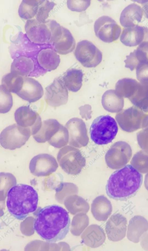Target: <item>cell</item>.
Here are the masks:
<instances>
[{"label":"cell","mask_w":148,"mask_h":251,"mask_svg":"<svg viewBox=\"0 0 148 251\" xmlns=\"http://www.w3.org/2000/svg\"><path fill=\"white\" fill-rule=\"evenodd\" d=\"M130 163L140 173L148 172V153L143 150L136 153L133 157Z\"/></svg>","instance_id":"cell-32"},{"label":"cell","mask_w":148,"mask_h":251,"mask_svg":"<svg viewBox=\"0 0 148 251\" xmlns=\"http://www.w3.org/2000/svg\"><path fill=\"white\" fill-rule=\"evenodd\" d=\"M129 99L135 106L145 113L148 112V83H139L135 92Z\"/></svg>","instance_id":"cell-25"},{"label":"cell","mask_w":148,"mask_h":251,"mask_svg":"<svg viewBox=\"0 0 148 251\" xmlns=\"http://www.w3.org/2000/svg\"><path fill=\"white\" fill-rule=\"evenodd\" d=\"M127 220L122 215L113 214L107 222L106 231L109 240L115 241L123 238L125 235Z\"/></svg>","instance_id":"cell-18"},{"label":"cell","mask_w":148,"mask_h":251,"mask_svg":"<svg viewBox=\"0 0 148 251\" xmlns=\"http://www.w3.org/2000/svg\"><path fill=\"white\" fill-rule=\"evenodd\" d=\"M145 34L144 27L138 25L126 27L123 31L120 40L125 45L129 47L135 46L142 42Z\"/></svg>","instance_id":"cell-21"},{"label":"cell","mask_w":148,"mask_h":251,"mask_svg":"<svg viewBox=\"0 0 148 251\" xmlns=\"http://www.w3.org/2000/svg\"><path fill=\"white\" fill-rule=\"evenodd\" d=\"M0 112L5 114L8 112L12 107V97L10 92L1 85L0 87Z\"/></svg>","instance_id":"cell-34"},{"label":"cell","mask_w":148,"mask_h":251,"mask_svg":"<svg viewBox=\"0 0 148 251\" xmlns=\"http://www.w3.org/2000/svg\"><path fill=\"white\" fill-rule=\"evenodd\" d=\"M144 3L143 7V10L146 17L148 18V1H146L145 3Z\"/></svg>","instance_id":"cell-39"},{"label":"cell","mask_w":148,"mask_h":251,"mask_svg":"<svg viewBox=\"0 0 148 251\" xmlns=\"http://www.w3.org/2000/svg\"><path fill=\"white\" fill-rule=\"evenodd\" d=\"M137 139L138 145L142 150L148 153V127L137 133Z\"/></svg>","instance_id":"cell-37"},{"label":"cell","mask_w":148,"mask_h":251,"mask_svg":"<svg viewBox=\"0 0 148 251\" xmlns=\"http://www.w3.org/2000/svg\"><path fill=\"white\" fill-rule=\"evenodd\" d=\"M55 158L48 154H40L33 157L29 164L31 173L37 177L49 175L55 172L58 167Z\"/></svg>","instance_id":"cell-12"},{"label":"cell","mask_w":148,"mask_h":251,"mask_svg":"<svg viewBox=\"0 0 148 251\" xmlns=\"http://www.w3.org/2000/svg\"><path fill=\"white\" fill-rule=\"evenodd\" d=\"M69 134V144L72 146L81 148L86 146L88 142L87 130L84 122L82 119L73 118L66 123Z\"/></svg>","instance_id":"cell-14"},{"label":"cell","mask_w":148,"mask_h":251,"mask_svg":"<svg viewBox=\"0 0 148 251\" xmlns=\"http://www.w3.org/2000/svg\"><path fill=\"white\" fill-rule=\"evenodd\" d=\"M38 196L32 186L25 184L15 185L9 190L6 206L10 213L20 220L25 219L37 209Z\"/></svg>","instance_id":"cell-3"},{"label":"cell","mask_w":148,"mask_h":251,"mask_svg":"<svg viewBox=\"0 0 148 251\" xmlns=\"http://www.w3.org/2000/svg\"><path fill=\"white\" fill-rule=\"evenodd\" d=\"M132 155V148L126 142L119 141L114 143L107 152L105 160L110 168L117 169L125 166Z\"/></svg>","instance_id":"cell-8"},{"label":"cell","mask_w":148,"mask_h":251,"mask_svg":"<svg viewBox=\"0 0 148 251\" xmlns=\"http://www.w3.org/2000/svg\"><path fill=\"white\" fill-rule=\"evenodd\" d=\"M90 0H68V8L72 11L81 12L86 10L89 6Z\"/></svg>","instance_id":"cell-35"},{"label":"cell","mask_w":148,"mask_h":251,"mask_svg":"<svg viewBox=\"0 0 148 251\" xmlns=\"http://www.w3.org/2000/svg\"><path fill=\"white\" fill-rule=\"evenodd\" d=\"M34 68L32 60L25 56H20L14 60L11 65V72L26 77L29 75Z\"/></svg>","instance_id":"cell-27"},{"label":"cell","mask_w":148,"mask_h":251,"mask_svg":"<svg viewBox=\"0 0 148 251\" xmlns=\"http://www.w3.org/2000/svg\"><path fill=\"white\" fill-rule=\"evenodd\" d=\"M55 5L52 1L41 0L36 16V19L40 22L45 23L49 16V13Z\"/></svg>","instance_id":"cell-33"},{"label":"cell","mask_w":148,"mask_h":251,"mask_svg":"<svg viewBox=\"0 0 148 251\" xmlns=\"http://www.w3.org/2000/svg\"><path fill=\"white\" fill-rule=\"evenodd\" d=\"M51 43H53L54 50L62 55L71 52L75 45V39L70 31L60 25L54 31Z\"/></svg>","instance_id":"cell-16"},{"label":"cell","mask_w":148,"mask_h":251,"mask_svg":"<svg viewBox=\"0 0 148 251\" xmlns=\"http://www.w3.org/2000/svg\"><path fill=\"white\" fill-rule=\"evenodd\" d=\"M146 114L134 106L118 112L115 119L122 130L132 132L143 129L144 120Z\"/></svg>","instance_id":"cell-7"},{"label":"cell","mask_w":148,"mask_h":251,"mask_svg":"<svg viewBox=\"0 0 148 251\" xmlns=\"http://www.w3.org/2000/svg\"><path fill=\"white\" fill-rule=\"evenodd\" d=\"M70 223L67 211L60 206L53 204L40 210L34 221V228L42 239L53 243L66 237Z\"/></svg>","instance_id":"cell-1"},{"label":"cell","mask_w":148,"mask_h":251,"mask_svg":"<svg viewBox=\"0 0 148 251\" xmlns=\"http://www.w3.org/2000/svg\"><path fill=\"white\" fill-rule=\"evenodd\" d=\"M69 141L67 129L61 124L53 136L48 141L51 145L56 148H60L66 145Z\"/></svg>","instance_id":"cell-31"},{"label":"cell","mask_w":148,"mask_h":251,"mask_svg":"<svg viewBox=\"0 0 148 251\" xmlns=\"http://www.w3.org/2000/svg\"><path fill=\"white\" fill-rule=\"evenodd\" d=\"M41 0H23L18 10V14L25 20L31 19L36 16Z\"/></svg>","instance_id":"cell-29"},{"label":"cell","mask_w":148,"mask_h":251,"mask_svg":"<svg viewBox=\"0 0 148 251\" xmlns=\"http://www.w3.org/2000/svg\"><path fill=\"white\" fill-rule=\"evenodd\" d=\"M137 79L141 83H148V62L140 63L136 68Z\"/></svg>","instance_id":"cell-36"},{"label":"cell","mask_w":148,"mask_h":251,"mask_svg":"<svg viewBox=\"0 0 148 251\" xmlns=\"http://www.w3.org/2000/svg\"><path fill=\"white\" fill-rule=\"evenodd\" d=\"M61 125L55 119H50L45 120L42 122L39 131L33 135V137L38 142H45L53 136Z\"/></svg>","instance_id":"cell-23"},{"label":"cell","mask_w":148,"mask_h":251,"mask_svg":"<svg viewBox=\"0 0 148 251\" xmlns=\"http://www.w3.org/2000/svg\"><path fill=\"white\" fill-rule=\"evenodd\" d=\"M142 174L132 165H127L114 172L106 186L108 195L113 199L123 200L134 195L143 182Z\"/></svg>","instance_id":"cell-2"},{"label":"cell","mask_w":148,"mask_h":251,"mask_svg":"<svg viewBox=\"0 0 148 251\" xmlns=\"http://www.w3.org/2000/svg\"><path fill=\"white\" fill-rule=\"evenodd\" d=\"M31 135L30 130L17 124H14L7 127L1 131L0 144L5 149L14 150L24 145Z\"/></svg>","instance_id":"cell-6"},{"label":"cell","mask_w":148,"mask_h":251,"mask_svg":"<svg viewBox=\"0 0 148 251\" xmlns=\"http://www.w3.org/2000/svg\"><path fill=\"white\" fill-rule=\"evenodd\" d=\"M94 30L96 36L101 40L110 43L118 38L121 29L114 20L108 16L104 15L95 21Z\"/></svg>","instance_id":"cell-10"},{"label":"cell","mask_w":148,"mask_h":251,"mask_svg":"<svg viewBox=\"0 0 148 251\" xmlns=\"http://www.w3.org/2000/svg\"><path fill=\"white\" fill-rule=\"evenodd\" d=\"M80 114L82 118L86 120L90 119L91 117V107L88 105H86L82 106L79 108Z\"/></svg>","instance_id":"cell-38"},{"label":"cell","mask_w":148,"mask_h":251,"mask_svg":"<svg viewBox=\"0 0 148 251\" xmlns=\"http://www.w3.org/2000/svg\"><path fill=\"white\" fill-rule=\"evenodd\" d=\"M118 127L115 119L109 115L97 117L93 121L90 128L92 140L98 145L111 142L115 137Z\"/></svg>","instance_id":"cell-4"},{"label":"cell","mask_w":148,"mask_h":251,"mask_svg":"<svg viewBox=\"0 0 148 251\" xmlns=\"http://www.w3.org/2000/svg\"><path fill=\"white\" fill-rule=\"evenodd\" d=\"M23 81V76L11 72L3 76L1 85L10 92L16 94L21 89Z\"/></svg>","instance_id":"cell-30"},{"label":"cell","mask_w":148,"mask_h":251,"mask_svg":"<svg viewBox=\"0 0 148 251\" xmlns=\"http://www.w3.org/2000/svg\"><path fill=\"white\" fill-rule=\"evenodd\" d=\"M112 207L110 201L104 196L97 197L91 205V212L94 217L99 221H105L110 215Z\"/></svg>","instance_id":"cell-20"},{"label":"cell","mask_w":148,"mask_h":251,"mask_svg":"<svg viewBox=\"0 0 148 251\" xmlns=\"http://www.w3.org/2000/svg\"><path fill=\"white\" fill-rule=\"evenodd\" d=\"M14 118L18 125L30 130L33 135L37 133L41 126L40 116L29 106H22L18 108L15 112Z\"/></svg>","instance_id":"cell-13"},{"label":"cell","mask_w":148,"mask_h":251,"mask_svg":"<svg viewBox=\"0 0 148 251\" xmlns=\"http://www.w3.org/2000/svg\"><path fill=\"white\" fill-rule=\"evenodd\" d=\"M139 83L134 79L123 78L116 83L115 90L121 96L129 98L135 92Z\"/></svg>","instance_id":"cell-28"},{"label":"cell","mask_w":148,"mask_h":251,"mask_svg":"<svg viewBox=\"0 0 148 251\" xmlns=\"http://www.w3.org/2000/svg\"><path fill=\"white\" fill-rule=\"evenodd\" d=\"M143 14V10L140 6L135 3L131 4L122 12L120 18V23L125 28L137 25L141 20Z\"/></svg>","instance_id":"cell-19"},{"label":"cell","mask_w":148,"mask_h":251,"mask_svg":"<svg viewBox=\"0 0 148 251\" xmlns=\"http://www.w3.org/2000/svg\"><path fill=\"white\" fill-rule=\"evenodd\" d=\"M101 103L104 108L111 113L119 112L123 107V98L120 96L115 90H110L105 92L102 97Z\"/></svg>","instance_id":"cell-22"},{"label":"cell","mask_w":148,"mask_h":251,"mask_svg":"<svg viewBox=\"0 0 148 251\" xmlns=\"http://www.w3.org/2000/svg\"><path fill=\"white\" fill-rule=\"evenodd\" d=\"M39 65L48 71L56 69L60 62L59 55L53 49H44L40 51L37 57Z\"/></svg>","instance_id":"cell-24"},{"label":"cell","mask_w":148,"mask_h":251,"mask_svg":"<svg viewBox=\"0 0 148 251\" xmlns=\"http://www.w3.org/2000/svg\"><path fill=\"white\" fill-rule=\"evenodd\" d=\"M74 55L77 60L86 68L95 67L102 60L101 51L92 42L86 40L78 43Z\"/></svg>","instance_id":"cell-9"},{"label":"cell","mask_w":148,"mask_h":251,"mask_svg":"<svg viewBox=\"0 0 148 251\" xmlns=\"http://www.w3.org/2000/svg\"><path fill=\"white\" fill-rule=\"evenodd\" d=\"M144 184L146 188L148 190V172L145 176Z\"/></svg>","instance_id":"cell-40"},{"label":"cell","mask_w":148,"mask_h":251,"mask_svg":"<svg viewBox=\"0 0 148 251\" xmlns=\"http://www.w3.org/2000/svg\"><path fill=\"white\" fill-rule=\"evenodd\" d=\"M45 90V100L49 105L57 107L67 103L68 92L62 78L55 79Z\"/></svg>","instance_id":"cell-15"},{"label":"cell","mask_w":148,"mask_h":251,"mask_svg":"<svg viewBox=\"0 0 148 251\" xmlns=\"http://www.w3.org/2000/svg\"><path fill=\"white\" fill-rule=\"evenodd\" d=\"M83 76L81 70L73 68L67 71L62 78L67 89L69 91L76 92L82 87Z\"/></svg>","instance_id":"cell-26"},{"label":"cell","mask_w":148,"mask_h":251,"mask_svg":"<svg viewBox=\"0 0 148 251\" xmlns=\"http://www.w3.org/2000/svg\"><path fill=\"white\" fill-rule=\"evenodd\" d=\"M25 30L28 38L32 42L50 43L51 31L49 20L45 23L40 22L35 19L28 20L25 26Z\"/></svg>","instance_id":"cell-11"},{"label":"cell","mask_w":148,"mask_h":251,"mask_svg":"<svg viewBox=\"0 0 148 251\" xmlns=\"http://www.w3.org/2000/svg\"><path fill=\"white\" fill-rule=\"evenodd\" d=\"M44 92L41 84L32 78L23 76L22 86L16 94L29 103L34 102L43 96Z\"/></svg>","instance_id":"cell-17"},{"label":"cell","mask_w":148,"mask_h":251,"mask_svg":"<svg viewBox=\"0 0 148 251\" xmlns=\"http://www.w3.org/2000/svg\"><path fill=\"white\" fill-rule=\"evenodd\" d=\"M57 159L62 169L67 173L72 175L79 173L86 163L85 158L80 151L69 146L59 150Z\"/></svg>","instance_id":"cell-5"}]
</instances>
